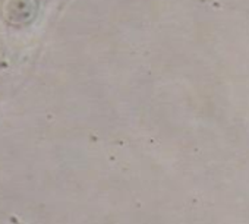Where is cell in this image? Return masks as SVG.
Listing matches in <instances>:
<instances>
[{"instance_id":"obj_1","label":"cell","mask_w":249,"mask_h":224,"mask_svg":"<svg viewBox=\"0 0 249 224\" xmlns=\"http://www.w3.org/2000/svg\"><path fill=\"white\" fill-rule=\"evenodd\" d=\"M6 19L11 24L22 25L30 22L37 12L36 0H9L5 8Z\"/></svg>"}]
</instances>
